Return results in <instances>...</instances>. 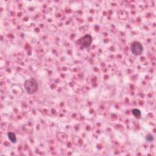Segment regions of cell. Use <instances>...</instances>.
<instances>
[{
  "label": "cell",
  "instance_id": "cell-5",
  "mask_svg": "<svg viewBox=\"0 0 156 156\" xmlns=\"http://www.w3.org/2000/svg\"><path fill=\"white\" fill-rule=\"evenodd\" d=\"M132 114H133V115H134V116L135 117V118H138V119H140L141 118V112H140V110L136 109H134L132 110Z\"/></svg>",
  "mask_w": 156,
  "mask_h": 156
},
{
  "label": "cell",
  "instance_id": "cell-4",
  "mask_svg": "<svg viewBox=\"0 0 156 156\" xmlns=\"http://www.w3.org/2000/svg\"><path fill=\"white\" fill-rule=\"evenodd\" d=\"M8 138L11 141V142L13 143H16L17 141V137L16 135L13 132H9L8 133Z\"/></svg>",
  "mask_w": 156,
  "mask_h": 156
},
{
  "label": "cell",
  "instance_id": "cell-2",
  "mask_svg": "<svg viewBox=\"0 0 156 156\" xmlns=\"http://www.w3.org/2000/svg\"><path fill=\"white\" fill-rule=\"evenodd\" d=\"M92 37L89 35V34H87V35L84 36V37L80 38L77 41V45H80L83 48H88L90 46L92 43Z\"/></svg>",
  "mask_w": 156,
  "mask_h": 156
},
{
  "label": "cell",
  "instance_id": "cell-6",
  "mask_svg": "<svg viewBox=\"0 0 156 156\" xmlns=\"http://www.w3.org/2000/svg\"><path fill=\"white\" fill-rule=\"evenodd\" d=\"M146 139L148 141H152L154 140V138H153V136L152 135L148 134L147 136H146Z\"/></svg>",
  "mask_w": 156,
  "mask_h": 156
},
{
  "label": "cell",
  "instance_id": "cell-1",
  "mask_svg": "<svg viewBox=\"0 0 156 156\" xmlns=\"http://www.w3.org/2000/svg\"><path fill=\"white\" fill-rule=\"evenodd\" d=\"M24 89L29 95H32L38 90V85L37 81L34 78H30L24 82Z\"/></svg>",
  "mask_w": 156,
  "mask_h": 156
},
{
  "label": "cell",
  "instance_id": "cell-3",
  "mask_svg": "<svg viewBox=\"0 0 156 156\" xmlns=\"http://www.w3.org/2000/svg\"><path fill=\"white\" fill-rule=\"evenodd\" d=\"M130 51L135 56H139L143 51V47L141 44L139 42H134L130 46Z\"/></svg>",
  "mask_w": 156,
  "mask_h": 156
}]
</instances>
